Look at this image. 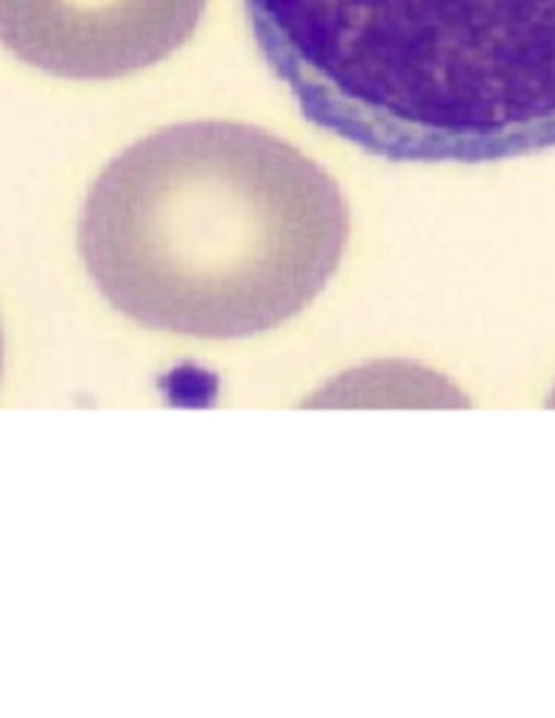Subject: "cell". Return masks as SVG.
Listing matches in <instances>:
<instances>
[{
  "mask_svg": "<svg viewBox=\"0 0 555 718\" xmlns=\"http://www.w3.org/2000/svg\"><path fill=\"white\" fill-rule=\"evenodd\" d=\"M348 236L337 180L241 121L169 124L135 140L95 177L79 217L82 261L118 312L205 340L303 312Z\"/></svg>",
  "mask_w": 555,
  "mask_h": 718,
  "instance_id": "obj_1",
  "label": "cell"
},
{
  "mask_svg": "<svg viewBox=\"0 0 555 718\" xmlns=\"http://www.w3.org/2000/svg\"><path fill=\"white\" fill-rule=\"evenodd\" d=\"M303 118L390 163L555 149V0H244Z\"/></svg>",
  "mask_w": 555,
  "mask_h": 718,
  "instance_id": "obj_2",
  "label": "cell"
},
{
  "mask_svg": "<svg viewBox=\"0 0 555 718\" xmlns=\"http://www.w3.org/2000/svg\"><path fill=\"white\" fill-rule=\"evenodd\" d=\"M208 0H0V45L62 79H124L180 51Z\"/></svg>",
  "mask_w": 555,
  "mask_h": 718,
  "instance_id": "obj_3",
  "label": "cell"
},
{
  "mask_svg": "<svg viewBox=\"0 0 555 718\" xmlns=\"http://www.w3.org/2000/svg\"><path fill=\"white\" fill-rule=\"evenodd\" d=\"M550 407H555V390H553V396H550Z\"/></svg>",
  "mask_w": 555,
  "mask_h": 718,
  "instance_id": "obj_4",
  "label": "cell"
}]
</instances>
